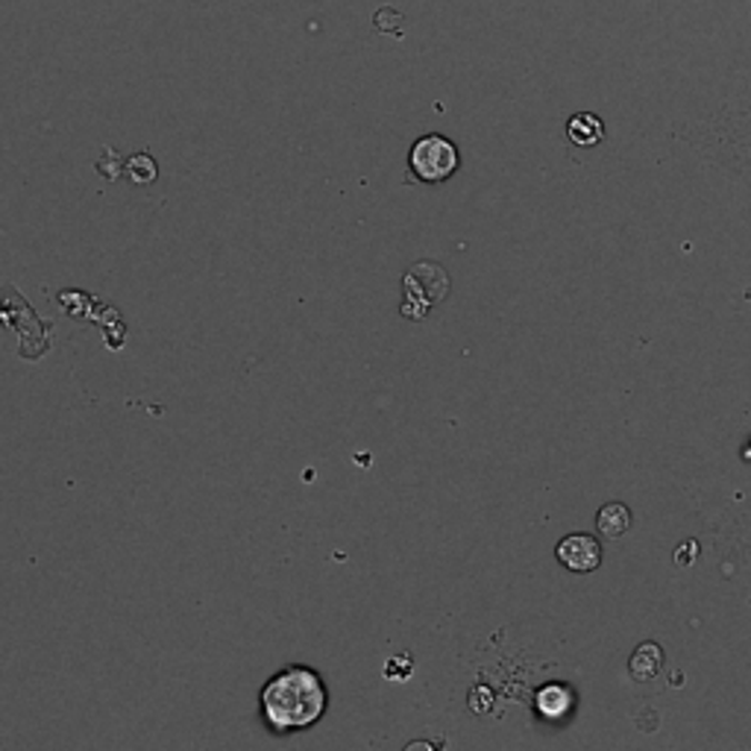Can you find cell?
Wrapping results in <instances>:
<instances>
[{
  "mask_svg": "<svg viewBox=\"0 0 751 751\" xmlns=\"http://www.w3.org/2000/svg\"><path fill=\"white\" fill-rule=\"evenodd\" d=\"M262 717L277 734L306 731L323 719L329 693L323 678L309 667H288L270 678L262 690Z\"/></svg>",
  "mask_w": 751,
  "mask_h": 751,
  "instance_id": "cell-1",
  "label": "cell"
},
{
  "mask_svg": "<svg viewBox=\"0 0 751 751\" xmlns=\"http://www.w3.org/2000/svg\"><path fill=\"white\" fill-rule=\"evenodd\" d=\"M411 173H414L420 182H447L452 173L458 171L461 164V156L458 148L452 144L447 136H423V139L414 141V148L409 153Z\"/></svg>",
  "mask_w": 751,
  "mask_h": 751,
  "instance_id": "cell-2",
  "label": "cell"
},
{
  "mask_svg": "<svg viewBox=\"0 0 751 751\" xmlns=\"http://www.w3.org/2000/svg\"><path fill=\"white\" fill-rule=\"evenodd\" d=\"M555 555L570 572H593L602 563V543L590 534H567L558 543Z\"/></svg>",
  "mask_w": 751,
  "mask_h": 751,
  "instance_id": "cell-3",
  "label": "cell"
},
{
  "mask_svg": "<svg viewBox=\"0 0 751 751\" xmlns=\"http://www.w3.org/2000/svg\"><path fill=\"white\" fill-rule=\"evenodd\" d=\"M567 136L579 148H593L604 139V123L593 112H579L572 114L570 123H567Z\"/></svg>",
  "mask_w": 751,
  "mask_h": 751,
  "instance_id": "cell-4",
  "label": "cell"
},
{
  "mask_svg": "<svg viewBox=\"0 0 751 751\" xmlns=\"http://www.w3.org/2000/svg\"><path fill=\"white\" fill-rule=\"evenodd\" d=\"M597 529L602 538H622L631 529V508L625 502H608L599 508Z\"/></svg>",
  "mask_w": 751,
  "mask_h": 751,
  "instance_id": "cell-5",
  "label": "cell"
},
{
  "mask_svg": "<svg viewBox=\"0 0 751 751\" xmlns=\"http://www.w3.org/2000/svg\"><path fill=\"white\" fill-rule=\"evenodd\" d=\"M631 675L638 681H652V678L661 675L663 670V649L658 643H643L634 649L629 663Z\"/></svg>",
  "mask_w": 751,
  "mask_h": 751,
  "instance_id": "cell-6",
  "label": "cell"
},
{
  "mask_svg": "<svg viewBox=\"0 0 751 751\" xmlns=\"http://www.w3.org/2000/svg\"><path fill=\"white\" fill-rule=\"evenodd\" d=\"M572 708V693L570 687L563 684H547L538 693V711L547 719H561L567 717Z\"/></svg>",
  "mask_w": 751,
  "mask_h": 751,
  "instance_id": "cell-7",
  "label": "cell"
},
{
  "mask_svg": "<svg viewBox=\"0 0 751 751\" xmlns=\"http://www.w3.org/2000/svg\"><path fill=\"white\" fill-rule=\"evenodd\" d=\"M695 552H699V547H695V540H690L684 549H678L675 561L687 563V567H690V563H693V558H695Z\"/></svg>",
  "mask_w": 751,
  "mask_h": 751,
  "instance_id": "cell-8",
  "label": "cell"
},
{
  "mask_svg": "<svg viewBox=\"0 0 751 751\" xmlns=\"http://www.w3.org/2000/svg\"><path fill=\"white\" fill-rule=\"evenodd\" d=\"M743 458H745V461H751V441H749V447L743 450Z\"/></svg>",
  "mask_w": 751,
  "mask_h": 751,
  "instance_id": "cell-9",
  "label": "cell"
}]
</instances>
